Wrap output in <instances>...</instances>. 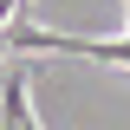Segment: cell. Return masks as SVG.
<instances>
[{
	"instance_id": "6da1fadb",
	"label": "cell",
	"mask_w": 130,
	"mask_h": 130,
	"mask_svg": "<svg viewBox=\"0 0 130 130\" xmlns=\"http://www.w3.org/2000/svg\"><path fill=\"white\" fill-rule=\"evenodd\" d=\"M13 13H20V7H13V0H0V26H7V20H13Z\"/></svg>"
},
{
	"instance_id": "7a4b0ae2",
	"label": "cell",
	"mask_w": 130,
	"mask_h": 130,
	"mask_svg": "<svg viewBox=\"0 0 130 130\" xmlns=\"http://www.w3.org/2000/svg\"><path fill=\"white\" fill-rule=\"evenodd\" d=\"M124 7H130V0H124Z\"/></svg>"
}]
</instances>
